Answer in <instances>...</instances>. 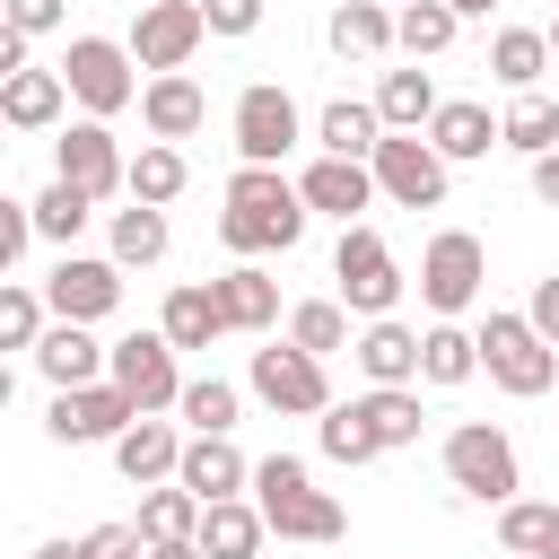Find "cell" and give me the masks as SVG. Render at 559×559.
I'll use <instances>...</instances> for the list:
<instances>
[{
  "label": "cell",
  "mask_w": 559,
  "mask_h": 559,
  "mask_svg": "<svg viewBox=\"0 0 559 559\" xmlns=\"http://www.w3.org/2000/svg\"><path fill=\"white\" fill-rule=\"evenodd\" d=\"M533 201H550V210H559V148H550V157H533Z\"/></svg>",
  "instance_id": "49"
},
{
  "label": "cell",
  "mask_w": 559,
  "mask_h": 559,
  "mask_svg": "<svg viewBox=\"0 0 559 559\" xmlns=\"http://www.w3.org/2000/svg\"><path fill=\"white\" fill-rule=\"evenodd\" d=\"M52 175H61V183H79L87 201L131 192V157L114 148V131H105V122H61V140H52Z\"/></svg>",
  "instance_id": "13"
},
{
  "label": "cell",
  "mask_w": 559,
  "mask_h": 559,
  "mask_svg": "<svg viewBox=\"0 0 559 559\" xmlns=\"http://www.w3.org/2000/svg\"><path fill=\"white\" fill-rule=\"evenodd\" d=\"M105 262H122V271H148V262H166V210H148V201L114 210V253H105Z\"/></svg>",
  "instance_id": "35"
},
{
  "label": "cell",
  "mask_w": 559,
  "mask_h": 559,
  "mask_svg": "<svg viewBox=\"0 0 559 559\" xmlns=\"http://www.w3.org/2000/svg\"><path fill=\"white\" fill-rule=\"evenodd\" d=\"M218 306H227V332H271L280 323V280L262 262H236V271H218Z\"/></svg>",
  "instance_id": "28"
},
{
  "label": "cell",
  "mask_w": 559,
  "mask_h": 559,
  "mask_svg": "<svg viewBox=\"0 0 559 559\" xmlns=\"http://www.w3.org/2000/svg\"><path fill=\"white\" fill-rule=\"evenodd\" d=\"M87 218H96V201H87L79 183H61V175H52V183L35 192V236H52L61 253L79 245V227H87Z\"/></svg>",
  "instance_id": "38"
},
{
  "label": "cell",
  "mask_w": 559,
  "mask_h": 559,
  "mask_svg": "<svg viewBox=\"0 0 559 559\" xmlns=\"http://www.w3.org/2000/svg\"><path fill=\"white\" fill-rule=\"evenodd\" d=\"M367 166H376V192H384L393 210H437V201H445V175H454L428 131H384Z\"/></svg>",
  "instance_id": "8"
},
{
  "label": "cell",
  "mask_w": 559,
  "mask_h": 559,
  "mask_svg": "<svg viewBox=\"0 0 559 559\" xmlns=\"http://www.w3.org/2000/svg\"><path fill=\"white\" fill-rule=\"evenodd\" d=\"M297 192H306V210H323V218L358 227V218H367V201H376V166H358V157H314V166L297 175Z\"/></svg>",
  "instance_id": "17"
},
{
  "label": "cell",
  "mask_w": 559,
  "mask_h": 559,
  "mask_svg": "<svg viewBox=\"0 0 559 559\" xmlns=\"http://www.w3.org/2000/svg\"><path fill=\"white\" fill-rule=\"evenodd\" d=\"M192 175H183V148H166V140H148L140 157H131V201H148V210H166L175 192H183Z\"/></svg>",
  "instance_id": "41"
},
{
  "label": "cell",
  "mask_w": 559,
  "mask_h": 559,
  "mask_svg": "<svg viewBox=\"0 0 559 559\" xmlns=\"http://www.w3.org/2000/svg\"><path fill=\"white\" fill-rule=\"evenodd\" d=\"M428 140H437V157H445V166H472V157L507 148V122H498L489 105H472V96H445V105H437V122H428Z\"/></svg>",
  "instance_id": "20"
},
{
  "label": "cell",
  "mask_w": 559,
  "mask_h": 559,
  "mask_svg": "<svg viewBox=\"0 0 559 559\" xmlns=\"http://www.w3.org/2000/svg\"><path fill=\"white\" fill-rule=\"evenodd\" d=\"M550 61H559V17H550Z\"/></svg>",
  "instance_id": "53"
},
{
  "label": "cell",
  "mask_w": 559,
  "mask_h": 559,
  "mask_svg": "<svg viewBox=\"0 0 559 559\" xmlns=\"http://www.w3.org/2000/svg\"><path fill=\"white\" fill-rule=\"evenodd\" d=\"M332 280H341V306L367 314V323H384L393 297H402V262H393V245H384L367 218L341 227V245H332Z\"/></svg>",
  "instance_id": "6"
},
{
  "label": "cell",
  "mask_w": 559,
  "mask_h": 559,
  "mask_svg": "<svg viewBox=\"0 0 559 559\" xmlns=\"http://www.w3.org/2000/svg\"><path fill=\"white\" fill-rule=\"evenodd\" d=\"M175 358H183V349H175L166 332H122L105 376H114V384H122L140 411H175V402H183V376H175Z\"/></svg>",
  "instance_id": "15"
},
{
  "label": "cell",
  "mask_w": 559,
  "mask_h": 559,
  "mask_svg": "<svg viewBox=\"0 0 559 559\" xmlns=\"http://www.w3.org/2000/svg\"><path fill=\"white\" fill-rule=\"evenodd\" d=\"M140 122H148V140H192L201 122H210V96H201V79L192 70H175V79H148L140 87Z\"/></svg>",
  "instance_id": "19"
},
{
  "label": "cell",
  "mask_w": 559,
  "mask_h": 559,
  "mask_svg": "<svg viewBox=\"0 0 559 559\" xmlns=\"http://www.w3.org/2000/svg\"><path fill=\"white\" fill-rule=\"evenodd\" d=\"M201 17H210V35H253L262 0H201Z\"/></svg>",
  "instance_id": "46"
},
{
  "label": "cell",
  "mask_w": 559,
  "mask_h": 559,
  "mask_svg": "<svg viewBox=\"0 0 559 559\" xmlns=\"http://www.w3.org/2000/svg\"><path fill=\"white\" fill-rule=\"evenodd\" d=\"M349 358H358V376H367V384H419V332H411V323H393V314H384V323H367Z\"/></svg>",
  "instance_id": "25"
},
{
  "label": "cell",
  "mask_w": 559,
  "mask_h": 559,
  "mask_svg": "<svg viewBox=\"0 0 559 559\" xmlns=\"http://www.w3.org/2000/svg\"><path fill=\"white\" fill-rule=\"evenodd\" d=\"M349 411L367 419V437H376L384 454H393V445H419V428H428V411H419V384H367Z\"/></svg>",
  "instance_id": "26"
},
{
  "label": "cell",
  "mask_w": 559,
  "mask_h": 559,
  "mask_svg": "<svg viewBox=\"0 0 559 559\" xmlns=\"http://www.w3.org/2000/svg\"><path fill=\"white\" fill-rule=\"evenodd\" d=\"M201 498L183 489V480H157L148 498H140V533H148V550H166V542H201Z\"/></svg>",
  "instance_id": "33"
},
{
  "label": "cell",
  "mask_w": 559,
  "mask_h": 559,
  "mask_svg": "<svg viewBox=\"0 0 559 559\" xmlns=\"http://www.w3.org/2000/svg\"><path fill=\"white\" fill-rule=\"evenodd\" d=\"M44 306L52 323H105L122 306V262H96V253H61L52 280H44Z\"/></svg>",
  "instance_id": "14"
},
{
  "label": "cell",
  "mask_w": 559,
  "mask_h": 559,
  "mask_svg": "<svg viewBox=\"0 0 559 559\" xmlns=\"http://www.w3.org/2000/svg\"><path fill=\"white\" fill-rule=\"evenodd\" d=\"M52 332V306H44V288H26V280H9L0 288V349H26L35 358V341Z\"/></svg>",
  "instance_id": "39"
},
{
  "label": "cell",
  "mask_w": 559,
  "mask_h": 559,
  "mask_svg": "<svg viewBox=\"0 0 559 559\" xmlns=\"http://www.w3.org/2000/svg\"><path fill=\"white\" fill-rule=\"evenodd\" d=\"M542 70H550V26H498V35H489V79H498L507 96H533Z\"/></svg>",
  "instance_id": "24"
},
{
  "label": "cell",
  "mask_w": 559,
  "mask_h": 559,
  "mask_svg": "<svg viewBox=\"0 0 559 559\" xmlns=\"http://www.w3.org/2000/svg\"><path fill=\"white\" fill-rule=\"evenodd\" d=\"M157 332H166L175 349H210V341L227 332L218 280H183V288H166V314H157Z\"/></svg>",
  "instance_id": "23"
},
{
  "label": "cell",
  "mask_w": 559,
  "mask_h": 559,
  "mask_svg": "<svg viewBox=\"0 0 559 559\" xmlns=\"http://www.w3.org/2000/svg\"><path fill=\"white\" fill-rule=\"evenodd\" d=\"M445 9H454V17H489L498 0H445Z\"/></svg>",
  "instance_id": "50"
},
{
  "label": "cell",
  "mask_w": 559,
  "mask_h": 559,
  "mask_svg": "<svg viewBox=\"0 0 559 559\" xmlns=\"http://www.w3.org/2000/svg\"><path fill=\"white\" fill-rule=\"evenodd\" d=\"M175 480H183V489H192L201 507H218V498H245V489H253V463L236 454V437H192V445H183V472H175Z\"/></svg>",
  "instance_id": "21"
},
{
  "label": "cell",
  "mask_w": 559,
  "mask_h": 559,
  "mask_svg": "<svg viewBox=\"0 0 559 559\" xmlns=\"http://www.w3.org/2000/svg\"><path fill=\"white\" fill-rule=\"evenodd\" d=\"M131 70H140V61H131V44H114V35H70V52H61L70 105H79L87 122H105V114L140 105V79H131Z\"/></svg>",
  "instance_id": "4"
},
{
  "label": "cell",
  "mask_w": 559,
  "mask_h": 559,
  "mask_svg": "<svg viewBox=\"0 0 559 559\" xmlns=\"http://www.w3.org/2000/svg\"><path fill=\"white\" fill-rule=\"evenodd\" d=\"M480 367H489V384L515 393V402H533V393L559 384V349L533 332V314H489V323H480Z\"/></svg>",
  "instance_id": "5"
},
{
  "label": "cell",
  "mask_w": 559,
  "mask_h": 559,
  "mask_svg": "<svg viewBox=\"0 0 559 559\" xmlns=\"http://www.w3.org/2000/svg\"><path fill=\"white\" fill-rule=\"evenodd\" d=\"M445 480H454L463 498H480V507H507V498L524 489L515 437H507L498 419H463V428H445Z\"/></svg>",
  "instance_id": "3"
},
{
  "label": "cell",
  "mask_w": 559,
  "mask_h": 559,
  "mask_svg": "<svg viewBox=\"0 0 559 559\" xmlns=\"http://www.w3.org/2000/svg\"><path fill=\"white\" fill-rule=\"evenodd\" d=\"M0 114H9V131H61L70 79L61 70H17V79H0Z\"/></svg>",
  "instance_id": "22"
},
{
  "label": "cell",
  "mask_w": 559,
  "mask_h": 559,
  "mask_svg": "<svg viewBox=\"0 0 559 559\" xmlns=\"http://www.w3.org/2000/svg\"><path fill=\"white\" fill-rule=\"evenodd\" d=\"M288 341H297V349H314V358L358 349V341H349V306H341V297H306V306H288Z\"/></svg>",
  "instance_id": "37"
},
{
  "label": "cell",
  "mask_w": 559,
  "mask_h": 559,
  "mask_svg": "<svg viewBox=\"0 0 559 559\" xmlns=\"http://www.w3.org/2000/svg\"><path fill=\"white\" fill-rule=\"evenodd\" d=\"M9 26L35 44V35H52V26H61V0H9Z\"/></svg>",
  "instance_id": "47"
},
{
  "label": "cell",
  "mask_w": 559,
  "mask_h": 559,
  "mask_svg": "<svg viewBox=\"0 0 559 559\" xmlns=\"http://www.w3.org/2000/svg\"><path fill=\"white\" fill-rule=\"evenodd\" d=\"M480 280H489L480 236H472V227H437V236H428V253H419V306H428L437 323H454V314L480 297Z\"/></svg>",
  "instance_id": "7"
},
{
  "label": "cell",
  "mask_w": 559,
  "mask_h": 559,
  "mask_svg": "<svg viewBox=\"0 0 559 559\" xmlns=\"http://www.w3.org/2000/svg\"><path fill=\"white\" fill-rule=\"evenodd\" d=\"M498 122H507V148H515V157H550V148H559V105H550L542 87H533V96H515Z\"/></svg>",
  "instance_id": "40"
},
{
  "label": "cell",
  "mask_w": 559,
  "mask_h": 559,
  "mask_svg": "<svg viewBox=\"0 0 559 559\" xmlns=\"http://www.w3.org/2000/svg\"><path fill=\"white\" fill-rule=\"evenodd\" d=\"M175 411H183L192 437H227V428H236V384H227V376H192Z\"/></svg>",
  "instance_id": "42"
},
{
  "label": "cell",
  "mask_w": 559,
  "mask_h": 559,
  "mask_svg": "<svg viewBox=\"0 0 559 559\" xmlns=\"http://www.w3.org/2000/svg\"><path fill=\"white\" fill-rule=\"evenodd\" d=\"M376 140H384V114L358 105V96H332V105L314 114V148H323V157H358V166H367Z\"/></svg>",
  "instance_id": "27"
},
{
  "label": "cell",
  "mask_w": 559,
  "mask_h": 559,
  "mask_svg": "<svg viewBox=\"0 0 559 559\" xmlns=\"http://www.w3.org/2000/svg\"><path fill=\"white\" fill-rule=\"evenodd\" d=\"M384 9H411V0H384Z\"/></svg>",
  "instance_id": "55"
},
{
  "label": "cell",
  "mask_w": 559,
  "mask_h": 559,
  "mask_svg": "<svg viewBox=\"0 0 559 559\" xmlns=\"http://www.w3.org/2000/svg\"><path fill=\"white\" fill-rule=\"evenodd\" d=\"M454 35H463V17H454L445 0H411V9H393V44H402L411 61H437Z\"/></svg>",
  "instance_id": "36"
},
{
  "label": "cell",
  "mask_w": 559,
  "mask_h": 559,
  "mask_svg": "<svg viewBox=\"0 0 559 559\" xmlns=\"http://www.w3.org/2000/svg\"><path fill=\"white\" fill-rule=\"evenodd\" d=\"M498 559H515V550H498Z\"/></svg>",
  "instance_id": "56"
},
{
  "label": "cell",
  "mask_w": 559,
  "mask_h": 559,
  "mask_svg": "<svg viewBox=\"0 0 559 559\" xmlns=\"http://www.w3.org/2000/svg\"><path fill=\"white\" fill-rule=\"evenodd\" d=\"M314 437H323V454H332V463H349V472H358V463H376V454H384V445H376V437H367V419H358V411H349V402H332V411H323V419H314Z\"/></svg>",
  "instance_id": "43"
},
{
  "label": "cell",
  "mask_w": 559,
  "mask_h": 559,
  "mask_svg": "<svg viewBox=\"0 0 559 559\" xmlns=\"http://www.w3.org/2000/svg\"><path fill=\"white\" fill-rule=\"evenodd\" d=\"M148 559H201V542H166V550H148Z\"/></svg>",
  "instance_id": "51"
},
{
  "label": "cell",
  "mask_w": 559,
  "mask_h": 559,
  "mask_svg": "<svg viewBox=\"0 0 559 559\" xmlns=\"http://www.w3.org/2000/svg\"><path fill=\"white\" fill-rule=\"evenodd\" d=\"M183 445H192V437H183L175 419H157V411H148V419H131V428L114 437V472H122L131 489H157V480H175V472H183Z\"/></svg>",
  "instance_id": "16"
},
{
  "label": "cell",
  "mask_w": 559,
  "mask_h": 559,
  "mask_svg": "<svg viewBox=\"0 0 559 559\" xmlns=\"http://www.w3.org/2000/svg\"><path fill=\"white\" fill-rule=\"evenodd\" d=\"M105 367H114V349H105L87 323H52V332L35 341V376H44L52 393H70V384H105Z\"/></svg>",
  "instance_id": "18"
},
{
  "label": "cell",
  "mask_w": 559,
  "mask_h": 559,
  "mask_svg": "<svg viewBox=\"0 0 559 559\" xmlns=\"http://www.w3.org/2000/svg\"><path fill=\"white\" fill-rule=\"evenodd\" d=\"M498 550H515V559H559V507H550V498H507V507H498Z\"/></svg>",
  "instance_id": "34"
},
{
  "label": "cell",
  "mask_w": 559,
  "mask_h": 559,
  "mask_svg": "<svg viewBox=\"0 0 559 559\" xmlns=\"http://www.w3.org/2000/svg\"><path fill=\"white\" fill-rule=\"evenodd\" d=\"M306 218H314V210H306V192H297L280 166H236V175H227V210H218V245L245 253V262L297 253Z\"/></svg>",
  "instance_id": "1"
},
{
  "label": "cell",
  "mask_w": 559,
  "mask_h": 559,
  "mask_svg": "<svg viewBox=\"0 0 559 559\" xmlns=\"http://www.w3.org/2000/svg\"><path fill=\"white\" fill-rule=\"evenodd\" d=\"M437 105H445V96H437V79H428L419 61L376 79V114H384V131H428V122H437Z\"/></svg>",
  "instance_id": "30"
},
{
  "label": "cell",
  "mask_w": 559,
  "mask_h": 559,
  "mask_svg": "<svg viewBox=\"0 0 559 559\" xmlns=\"http://www.w3.org/2000/svg\"><path fill=\"white\" fill-rule=\"evenodd\" d=\"M472 376H480V332L428 323L419 332V384H472Z\"/></svg>",
  "instance_id": "32"
},
{
  "label": "cell",
  "mask_w": 559,
  "mask_h": 559,
  "mask_svg": "<svg viewBox=\"0 0 559 559\" xmlns=\"http://www.w3.org/2000/svg\"><path fill=\"white\" fill-rule=\"evenodd\" d=\"M35 245V201H0V262H17Z\"/></svg>",
  "instance_id": "45"
},
{
  "label": "cell",
  "mask_w": 559,
  "mask_h": 559,
  "mask_svg": "<svg viewBox=\"0 0 559 559\" xmlns=\"http://www.w3.org/2000/svg\"><path fill=\"white\" fill-rule=\"evenodd\" d=\"M79 559H148V533H140V524H96V533L79 542Z\"/></svg>",
  "instance_id": "44"
},
{
  "label": "cell",
  "mask_w": 559,
  "mask_h": 559,
  "mask_svg": "<svg viewBox=\"0 0 559 559\" xmlns=\"http://www.w3.org/2000/svg\"><path fill=\"white\" fill-rule=\"evenodd\" d=\"M262 542H271V524H262L253 498H218V507L201 515V559H253Z\"/></svg>",
  "instance_id": "31"
},
{
  "label": "cell",
  "mask_w": 559,
  "mask_h": 559,
  "mask_svg": "<svg viewBox=\"0 0 559 559\" xmlns=\"http://www.w3.org/2000/svg\"><path fill=\"white\" fill-rule=\"evenodd\" d=\"M253 393H262L271 411H288V419H323V411H332V376H323V358L297 349V341L253 349Z\"/></svg>",
  "instance_id": "11"
},
{
  "label": "cell",
  "mask_w": 559,
  "mask_h": 559,
  "mask_svg": "<svg viewBox=\"0 0 559 559\" xmlns=\"http://www.w3.org/2000/svg\"><path fill=\"white\" fill-rule=\"evenodd\" d=\"M323 44L341 61H376V52H393V9L384 0H341L332 26H323Z\"/></svg>",
  "instance_id": "29"
},
{
  "label": "cell",
  "mask_w": 559,
  "mask_h": 559,
  "mask_svg": "<svg viewBox=\"0 0 559 559\" xmlns=\"http://www.w3.org/2000/svg\"><path fill=\"white\" fill-rule=\"evenodd\" d=\"M297 140H306V114H297V96H288L280 79L236 87V157H245V166H280Z\"/></svg>",
  "instance_id": "10"
},
{
  "label": "cell",
  "mask_w": 559,
  "mask_h": 559,
  "mask_svg": "<svg viewBox=\"0 0 559 559\" xmlns=\"http://www.w3.org/2000/svg\"><path fill=\"white\" fill-rule=\"evenodd\" d=\"M524 314H533V332L559 349V271H550V280H533V306H524Z\"/></svg>",
  "instance_id": "48"
},
{
  "label": "cell",
  "mask_w": 559,
  "mask_h": 559,
  "mask_svg": "<svg viewBox=\"0 0 559 559\" xmlns=\"http://www.w3.org/2000/svg\"><path fill=\"white\" fill-rule=\"evenodd\" d=\"M253 507H262V524L280 542H341L349 533V507L332 489H314V472L297 454H262L253 463Z\"/></svg>",
  "instance_id": "2"
},
{
  "label": "cell",
  "mask_w": 559,
  "mask_h": 559,
  "mask_svg": "<svg viewBox=\"0 0 559 559\" xmlns=\"http://www.w3.org/2000/svg\"><path fill=\"white\" fill-rule=\"evenodd\" d=\"M131 61L140 70H157V79H175L201 44H210V17H201V0H140V17H131Z\"/></svg>",
  "instance_id": "9"
},
{
  "label": "cell",
  "mask_w": 559,
  "mask_h": 559,
  "mask_svg": "<svg viewBox=\"0 0 559 559\" xmlns=\"http://www.w3.org/2000/svg\"><path fill=\"white\" fill-rule=\"evenodd\" d=\"M131 419H148L114 376L105 384H70V393H52V411H44V428H52V445H114Z\"/></svg>",
  "instance_id": "12"
},
{
  "label": "cell",
  "mask_w": 559,
  "mask_h": 559,
  "mask_svg": "<svg viewBox=\"0 0 559 559\" xmlns=\"http://www.w3.org/2000/svg\"><path fill=\"white\" fill-rule=\"evenodd\" d=\"M542 9H550V17H559V0H542Z\"/></svg>",
  "instance_id": "54"
},
{
  "label": "cell",
  "mask_w": 559,
  "mask_h": 559,
  "mask_svg": "<svg viewBox=\"0 0 559 559\" xmlns=\"http://www.w3.org/2000/svg\"><path fill=\"white\" fill-rule=\"evenodd\" d=\"M35 559H79V542H44V550H35Z\"/></svg>",
  "instance_id": "52"
}]
</instances>
